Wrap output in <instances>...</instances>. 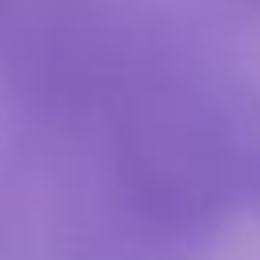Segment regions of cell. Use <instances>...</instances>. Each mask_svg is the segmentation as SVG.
I'll return each mask as SVG.
<instances>
[{
	"label": "cell",
	"instance_id": "obj_1",
	"mask_svg": "<svg viewBox=\"0 0 260 260\" xmlns=\"http://www.w3.org/2000/svg\"><path fill=\"white\" fill-rule=\"evenodd\" d=\"M248 183H252V191L260 199V134L248 142Z\"/></svg>",
	"mask_w": 260,
	"mask_h": 260
}]
</instances>
